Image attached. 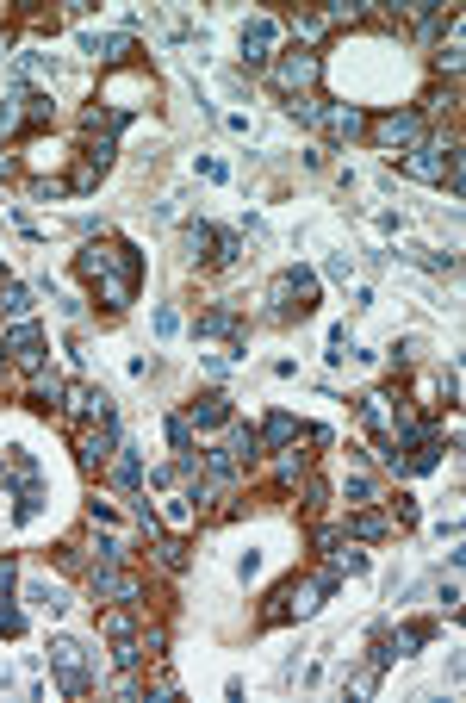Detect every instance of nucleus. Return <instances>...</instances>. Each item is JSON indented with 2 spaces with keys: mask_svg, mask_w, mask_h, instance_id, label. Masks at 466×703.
Masks as SVG:
<instances>
[{
  "mask_svg": "<svg viewBox=\"0 0 466 703\" xmlns=\"http://www.w3.org/2000/svg\"><path fill=\"white\" fill-rule=\"evenodd\" d=\"M81 274L94 280V293L106 312H125L137 299V280H143V256L131 243H87L81 249Z\"/></svg>",
  "mask_w": 466,
  "mask_h": 703,
  "instance_id": "1",
  "label": "nucleus"
},
{
  "mask_svg": "<svg viewBox=\"0 0 466 703\" xmlns=\"http://www.w3.org/2000/svg\"><path fill=\"white\" fill-rule=\"evenodd\" d=\"M336 585H342V573H336V567H317V573H305L299 585H286V592L274 598L268 623H286V616H311V610H324V598H336Z\"/></svg>",
  "mask_w": 466,
  "mask_h": 703,
  "instance_id": "2",
  "label": "nucleus"
},
{
  "mask_svg": "<svg viewBox=\"0 0 466 703\" xmlns=\"http://www.w3.org/2000/svg\"><path fill=\"white\" fill-rule=\"evenodd\" d=\"M311 305H317V274L311 268H280L268 280V312L274 318H305Z\"/></svg>",
  "mask_w": 466,
  "mask_h": 703,
  "instance_id": "3",
  "label": "nucleus"
},
{
  "mask_svg": "<svg viewBox=\"0 0 466 703\" xmlns=\"http://www.w3.org/2000/svg\"><path fill=\"white\" fill-rule=\"evenodd\" d=\"M398 168H404V175H417V181H448V193H460V150H448V144H417V150H404Z\"/></svg>",
  "mask_w": 466,
  "mask_h": 703,
  "instance_id": "4",
  "label": "nucleus"
},
{
  "mask_svg": "<svg viewBox=\"0 0 466 703\" xmlns=\"http://www.w3.org/2000/svg\"><path fill=\"white\" fill-rule=\"evenodd\" d=\"M50 666H56V685H63L69 697H87L94 691V672H87V648L75 635H56L50 641Z\"/></svg>",
  "mask_w": 466,
  "mask_h": 703,
  "instance_id": "5",
  "label": "nucleus"
},
{
  "mask_svg": "<svg viewBox=\"0 0 466 703\" xmlns=\"http://www.w3.org/2000/svg\"><path fill=\"white\" fill-rule=\"evenodd\" d=\"M423 125H429V112H411V106H404V112H386V119H373L367 131H373V144H380V150H417L423 144Z\"/></svg>",
  "mask_w": 466,
  "mask_h": 703,
  "instance_id": "6",
  "label": "nucleus"
},
{
  "mask_svg": "<svg viewBox=\"0 0 466 703\" xmlns=\"http://www.w3.org/2000/svg\"><path fill=\"white\" fill-rule=\"evenodd\" d=\"M317 69H324V63H317V56H311V50H286V56H274V63H268V75H274V88H280L286 100H299V94H311V81H317Z\"/></svg>",
  "mask_w": 466,
  "mask_h": 703,
  "instance_id": "7",
  "label": "nucleus"
},
{
  "mask_svg": "<svg viewBox=\"0 0 466 703\" xmlns=\"http://www.w3.org/2000/svg\"><path fill=\"white\" fill-rule=\"evenodd\" d=\"M44 349H50V343H44V330H38L32 318H19L7 336H0V355H7L13 368H25V374H38V368H44Z\"/></svg>",
  "mask_w": 466,
  "mask_h": 703,
  "instance_id": "8",
  "label": "nucleus"
},
{
  "mask_svg": "<svg viewBox=\"0 0 466 703\" xmlns=\"http://www.w3.org/2000/svg\"><path fill=\"white\" fill-rule=\"evenodd\" d=\"M274 44H280V25L255 13V19L243 25V63H255V69H268V63H274Z\"/></svg>",
  "mask_w": 466,
  "mask_h": 703,
  "instance_id": "9",
  "label": "nucleus"
},
{
  "mask_svg": "<svg viewBox=\"0 0 466 703\" xmlns=\"http://www.w3.org/2000/svg\"><path fill=\"white\" fill-rule=\"evenodd\" d=\"M81 50L100 56V63H125V56L137 50V38L131 32H81Z\"/></svg>",
  "mask_w": 466,
  "mask_h": 703,
  "instance_id": "10",
  "label": "nucleus"
},
{
  "mask_svg": "<svg viewBox=\"0 0 466 703\" xmlns=\"http://www.w3.org/2000/svg\"><path fill=\"white\" fill-rule=\"evenodd\" d=\"M187 424H199V430H224V424H230V392H199V399L187 405Z\"/></svg>",
  "mask_w": 466,
  "mask_h": 703,
  "instance_id": "11",
  "label": "nucleus"
},
{
  "mask_svg": "<svg viewBox=\"0 0 466 703\" xmlns=\"http://www.w3.org/2000/svg\"><path fill=\"white\" fill-rule=\"evenodd\" d=\"M0 486H13V492L44 486V480H38V461L25 455V448H7V455H0Z\"/></svg>",
  "mask_w": 466,
  "mask_h": 703,
  "instance_id": "12",
  "label": "nucleus"
},
{
  "mask_svg": "<svg viewBox=\"0 0 466 703\" xmlns=\"http://www.w3.org/2000/svg\"><path fill=\"white\" fill-rule=\"evenodd\" d=\"M255 436H261V448H274V455H286V448L299 442V417H293V411H274V417H268V424H261Z\"/></svg>",
  "mask_w": 466,
  "mask_h": 703,
  "instance_id": "13",
  "label": "nucleus"
},
{
  "mask_svg": "<svg viewBox=\"0 0 466 703\" xmlns=\"http://www.w3.org/2000/svg\"><path fill=\"white\" fill-rule=\"evenodd\" d=\"M317 125H324L330 137H342V144H355V137L367 131V119H361L355 106H324V119H317Z\"/></svg>",
  "mask_w": 466,
  "mask_h": 703,
  "instance_id": "14",
  "label": "nucleus"
},
{
  "mask_svg": "<svg viewBox=\"0 0 466 703\" xmlns=\"http://www.w3.org/2000/svg\"><path fill=\"white\" fill-rule=\"evenodd\" d=\"M112 480H119V492H131V498H137V486H143V461H137V448H131V442L112 448Z\"/></svg>",
  "mask_w": 466,
  "mask_h": 703,
  "instance_id": "15",
  "label": "nucleus"
},
{
  "mask_svg": "<svg viewBox=\"0 0 466 703\" xmlns=\"http://www.w3.org/2000/svg\"><path fill=\"white\" fill-rule=\"evenodd\" d=\"M193 336H230V343H243V324H237V312H230V305H212V312H199Z\"/></svg>",
  "mask_w": 466,
  "mask_h": 703,
  "instance_id": "16",
  "label": "nucleus"
},
{
  "mask_svg": "<svg viewBox=\"0 0 466 703\" xmlns=\"http://www.w3.org/2000/svg\"><path fill=\"white\" fill-rule=\"evenodd\" d=\"M199 467H206V480L212 486H237V455H230V448H199Z\"/></svg>",
  "mask_w": 466,
  "mask_h": 703,
  "instance_id": "17",
  "label": "nucleus"
},
{
  "mask_svg": "<svg viewBox=\"0 0 466 703\" xmlns=\"http://www.w3.org/2000/svg\"><path fill=\"white\" fill-rule=\"evenodd\" d=\"M25 604L44 610V616H63L69 610V592H63V585H50V579H32V585H25Z\"/></svg>",
  "mask_w": 466,
  "mask_h": 703,
  "instance_id": "18",
  "label": "nucleus"
},
{
  "mask_svg": "<svg viewBox=\"0 0 466 703\" xmlns=\"http://www.w3.org/2000/svg\"><path fill=\"white\" fill-rule=\"evenodd\" d=\"M0 312H7L13 324H19V318H32V287H19V280H7V287H0Z\"/></svg>",
  "mask_w": 466,
  "mask_h": 703,
  "instance_id": "19",
  "label": "nucleus"
},
{
  "mask_svg": "<svg viewBox=\"0 0 466 703\" xmlns=\"http://www.w3.org/2000/svg\"><path fill=\"white\" fill-rule=\"evenodd\" d=\"M348 529H355V542H380L386 529H392V517H386V511H361V517L348 523Z\"/></svg>",
  "mask_w": 466,
  "mask_h": 703,
  "instance_id": "20",
  "label": "nucleus"
},
{
  "mask_svg": "<svg viewBox=\"0 0 466 703\" xmlns=\"http://www.w3.org/2000/svg\"><path fill=\"white\" fill-rule=\"evenodd\" d=\"M44 511V486H25V492H13V523H32Z\"/></svg>",
  "mask_w": 466,
  "mask_h": 703,
  "instance_id": "21",
  "label": "nucleus"
},
{
  "mask_svg": "<svg viewBox=\"0 0 466 703\" xmlns=\"http://www.w3.org/2000/svg\"><path fill=\"white\" fill-rule=\"evenodd\" d=\"M19 112H25V131L50 125V94H19Z\"/></svg>",
  "mask_w": 466,
  "mask_h": 703,
  "instance_id": "22",
  "label": "nucleus"
},
{
  "mask_svg": "<svg viewBox=\"0 0 466 703\" xmlns=\"http://www.w3.org/2000/svg\"><path fill=\"white\" fill-rule=\"evenodd\" d=\"M230 455H237V461H255V455H261V436H255L249 424H230Z\"/></svg>",
  "mask_w": 466,
  "mask_h": 703,
  "instance_id": "23",
  "label": "nucleus"
},
{
  "mask_svg": "<svg viewBox=\"0 0 466 703\" xmlns=\"http://www.w3.org/2000/svg\"><path fill=\"white\" fill-rule=\"evenodd\" d=\"M150 542H156V560H162L168 573H181V567H187V542H174V536H150Z\"/></svg>",
  "mask_w": 466,
  "mask_h": 703,
  "instance_id": "24",
  "label": "nucleus"
},
{
  "mask_svg": "<svg viewBox=\"0 0 466 703\" xmlns=\"http://www.w3.org/2000/svg\"><path fill=\"white\" fill-rule=\"evenodd\" d=\"M212 243H218V231H212V224H187V256H193V262H199V256L212 262Z\"/></svg>",
  "mask_w": 466,
  "mask_h": 703,
  "instance_id": "25",
  "label": "nucleus"
},
{
  "mask_svg": "<svg viewBox=\"0 0 466 703\" xmlns=\"http://www.w3.org/2000/svg\"><path fill=\"white\" fill-rule=\"evenodd\" d=\"M373 691H380V666H355V672H348V697H373Z\"/></svg>",
  "mask_w": 466,
  "mask_h": 703,
  "instance_id": "26",
  "label": "nucleus"
},
{
  "mask_svg": "<svg viewBox=\"0 0 466 703\" xmlns=\"http://www.w3.org/2000/svg\"><path fill=\"white\" fill-rule=\"evenodd\" d=\"M404 256H411L417 268H429V274H454V268H460L454 256H442V249H404Z\"/></svg>",
  "mask_w": 466,
  "mask_h": 703,
  "instance_id": "27",
  "label": "nucleus"
},
{
  "mask_svg": "<svg viewBox=\"0 0 466 703\" xmlns=\"http://www.w3.org/2000/svg\"><path fill=\"white\" fill-rule=\"evenodd\" d=\"M237 256H243V237H237V231H218V243H212V268H230Z\"/></svg>",
  "mask_w": 466,
  "mask_h": 703,
  "instance_id": "28",
  "label": "nucleus"
},
{
  "mask_svg": "<svg viewBox=\"0 0 466 703\" xmlns=\"http://www.w3.org/2000/svg\"><path fill=\"white\" fill-rule=\"evenodd\" d=\"M63 392H69L63 380H56V374H44V368H38V380H32V399H38V405H56V399H63Z\"/></svg>",
  "mask_w": 466,
  "mask_h": 703,
  "instance_id": "29",
  "label": "nucleus"
},
{
  "mask_svg": "<svg viewBox=\"0 0 466 703\" xmlns=\"http://www.w3.org/2000/svg\"><path fill=\"white\" fill-rule=\"evenodd\" d=\"M293 32L311 44V38H324V32H330V19H324V13H299V19H293Z\"/></svg>",
  "mask_w": 466,
  "mask_h": 703,
  "instance_id": "30",
  "label": "nucleus"
},
{
  "mask_svg": "<svg viewBox=\"0 0 466 703\" xmlns=\"http://www.w3.org/2000/svg\"><path fill=\"white\" fill-rule=\"evenodd\" d=\"M13 131H25V112H19V100H0V137H13Z\"/></svg>",
  "mask_w": 466,
  "mask_h": 703,
  "instance_id": "31",
  "label": "nucleus"
},
{
  "mask_svg": "<svg viewBox=\"0 0 466 703\" xmlns=\"http://www.w3.org/2000/svg\"><path fill=\"white\" fill-rule=\"evenodd\" d=\"M460 63H466V56H460V25H454V38L442 44V56H435V69H448V75H460Z\"/></svg>",
  "mask_w": 466,
  "mask_h": 703,
  "instance_id": "32",
  "label": "nucleus"
},
{
  "mask_svg": "<svg viewBox=\"0 0 466 703\" xmlns=\"http://www.w3.org/2000/svg\"><path fill=\"white\" fill-rule=\"evenodd\" d=\"M19 69H25V75H56V63H50L44 50H25V56H19Z\"/></svg>",
  "mask_w": 466,
  "mask_h": 703,
  "instance_id": "33",
  "label": "nucleus"
},
{
  "mask_svg": "<svg viewBox=\"0 0 466 703\" xmlns=\"http://www.w3.org/2000/svg\"><path fill=\"white\" fill-rule=\"evenodd\" d=\"M156 336H181V312L174 305H156Z\"/></svg>",
  "mask_w": 466,
  "mask_h": 703,
  "instance_id": "34",
  "label": "nucleus"
},
{
  "mask_svg": "<svg viewBox=\"0 0 466 703\" xmlns=\"http://www.w3.org/2000/svg\"><path fill=\"white\" fill-rule=\"evenodd\" d=\"M19 629H25V616H19L7 598H0V635H19Z\"/></svg>",
  "mask_w": 466,
  "mask_h": 703,
  "instance_id": "35",
  "label": "nucleus"
},
{
  "mask_svg": "<svg viewBox=\"0 0 466 703\" xmlns=\"http://www.w3.org/2000/svg\"><path fill=\"white\" fill-rule=\"evenodd\" d=\"M199 175H206V181H230V168H224V156H199Z\"/></svg>",
  "mask_w": 466,
  "mask_h": 703,
  "instance_id": "36",
  "label": "nucleus"
},
{
  "mask_svg": "<svg viewBox=\"0 0 466 703\" xmlns=\"http://www.w3.org/2000/svg\"><path fill=\"white\" fill-rule=\"evenodd\" d=\"M342 492H348V498H361V504H367V498H373V480H367V473H348V486H342Z\"/></svg>",
  "mask_w": 466,
  "mask_h": 703,
  "instance_id": "37",
  "label": "nucleus"
},
{
  "mask_svg": "<svg viewBox=\"0 0 466 703\" xmlns=\"http://www.w3.org/2000/svg\"><path fill=\"white\" fill-rule=\"evenodd\" d=\"M13 175V156H0V181H7Z\"/></svg>",
  "mask_w": 466,
  "mask_h": 703,
  "instance_id": "38",
  "label": "nucleus"
}]
</instances>
